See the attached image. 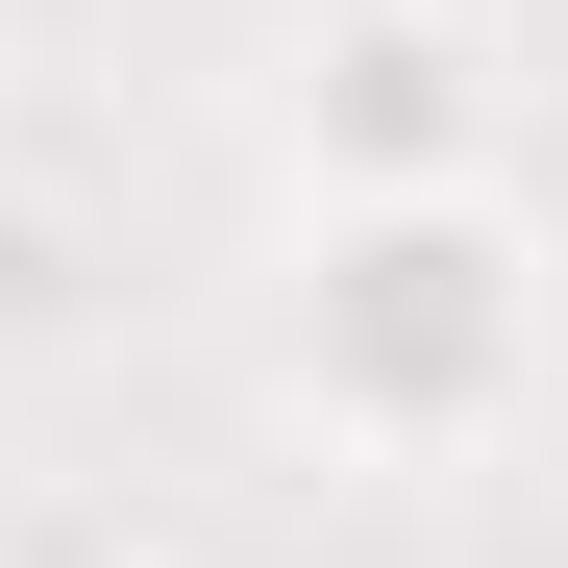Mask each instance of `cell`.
<instances>
[{"mask_svg": "<svg viewBox=\"0 0 568 568\" xmlns=\"http://www.w3.org/2000/svg\"><path fill=\"white\" fill-rule=\"evenodd\" d=\"M272 149H297V199H495L519 173V50L469 0H322L297 74H272Z\"/></svg>", "mask_w": 568, "mask_h": 568, "instance_id": "cell-2", "label": "cell"}, {"mask_svg": "<svg viewBox=\"0 0 568 568\" xmlns=\"http://www.w3.org/2000/svg\"><path fill=\"white\" fill-rule=\"evenodd\" d=\"M272 396H297L346 469H469L544 396V223L495 199H297V272H272Z\"/></svg>", "mask_w": 568, "mask_h": 568, "instance_id": "cell-1", "label": "cell"}]
</instances>
